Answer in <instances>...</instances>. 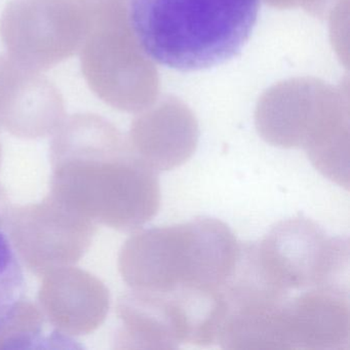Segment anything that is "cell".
<instances>
[{
	"mask_svg": "<svg viewBox=\"0 0 350 350\" xmlns=\"http://www.w3.org/2000/svg\"><path fill=\"white\" fill-rule=\"evenodd\" d=\"M261 0H130L139 48L161 66L206 70L237 57L257 23Z\"/></svg>",
	"mask_w": 350,
	"mask_h": 350,
	"instance_id": "cell-1",
	"label": "cell"
},
{
	"mask_svg": "<svg viewBox=\"0 0 350 350\" xmlns=\"http://www.w3.org/2000/svg\"><path fill=\"white\" fill-rule=\"evenodd\" d=\"M241 255L225 223L196 218L143 233L131 247L129 266L133 282L155 294L222 290L235 275Z\"/></svg>",
	"mask_w": 350,
	"mask_h": 350,
	"instance_id": "cell-2",
	"label": "cell"
},
{
	"mask_svg": "<svg viewBox=\"0 0 350 350\" xmlns=\"http://www.w3.org/2000/svg\"><path fill=\"white\" fill-rule=\"evenodd\" d=\"M254 280L280 295L292 290L347 291L348 241L329 237L314 222L292 218L276 224L252 252Z\"/></svg>",
	"mask_w": 350,
	"mask_h": 350,
	"instance_id": "cell-3",
	"label": "cell"
},
{
	"mask_svg": "<svg viewBox=\"0 0 350 350\" xmlns=\"http://www.w3.org/2000/svg\"><path fill=\"white\" fill-rule=\"evenodd\" d=\"M83 20L75 0H13L0 20L8 56L31 70L46 71L77 54Z\"/></svg>",
	"mask_w": 350,
	"mask_h": 350,
	"instance_id": "cell-4",
	"label": "cell"
},
{
	"mask_svg": "<svg viewBox=\"0 0 350 350\" xmlns=\"http://www.w3.org/2000/svg\"><path fill=\"white\" fill-rule=\"evenodd\" d=\"M284 314L291 349H341L349 342L347 291L313 288L286 297Z\"/></svg>",
	"mask_w": 350,
	"mask_h": 350,
	"instance_id": "cell-5",
	"label": "cell"
},
{
	"mask_svg": "<svg viewBox=\"0 0 350 350\" xmlns=\"http://www.w3.org/2000/svg\"><path fill=\"white\" fill-rule=\"evenodd\" d=\"M63 112L56 87L38 71L0 54V118L8 122H53Z\"/></svg>",
	"mask_w": 350,
	"mask_h": 350,
	"instance_id": "cell-6",
	"label": "cell"
},
{
	"mask_svg": "<svg viewBox=\"0 0 350 350\" xmlns=\"http://www.w3.org/2000/svg\"><path fill=\"white\" fill-rule=\"evenodd\" d=\"M25 272L7 234L0 229V332L14 321L25 296Z\"/></svg>",
	"mask_w": 350,
	"mask_h": 350,
	"instance_id": "cell-7",
	"label": "cell"
}]
</instances>
